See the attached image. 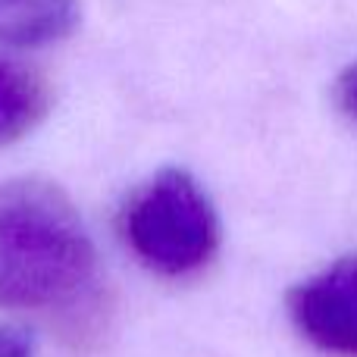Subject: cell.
I'll return each instance as SVG.
<instances>
[{"label":"cell","instance_id":"cell-3","mask_svg":"<svg viewBox=\"0 0 357 357\" xmlns=\"http://www.w3.org/2000/svg\"><path fill=\"white\" fill-rule=\"evenodd\" d=\"M291 326L329 357H357V254L298 282L285 298Z\"/></svg>","mask_w":357,"mask_h":357},{"label":"cell","instance_id":"cell-2","mask_svg":"<svg viewBox=\"0 0 357 357\" xmlns=\"http://www.w3.org/2000/svg\"><path fill=\"white\" fill-rule=\"evenodd\" d=\"M119 235L148 270L169 279L195 276L216 257L220 213L188 169H160L119 210Z\"/></svg>","mask_w":357,"mask_h":357},{"label":"cell","instance_id":"cell-7","mask_svg":"<svg viewBox=\"0 0 357 357\" xmlns=\"http://www.w3.org/2000/svg\"><path fill=\"white\" fill-rule=\"evenodd\" d=\"M335 100H339L342 113L357 123V63L339 75V82H335Z\"/></svg>","mask_w":357,"mask_h":357},{"label":"cell","instance_id":"cell-4","mask_svg":"<svg viewBox=\"0 0 357 357\" xmlns=\"http://www.w3.org/2000/svg\"><path fill=\"white\" fill-rule=\"evenodd\" d=\"M79 22V0H0V41L41 47L63 41Z\"/></svg>","mask_w":357,"mask_h":357},{"label":"cell","instance_id":"cell-1","mask_svg":"<svg viewBox=\"0 0 357 357\" xmlns=\"http://www.w3.org/2000/svg\"><path fill=\"white\" fill-rule=\"evenodd\" d=\"M0 310L47 317L75 348L107 326L94 241L54 182H0Z\"/></svg>","mask_w":357,"mask_h":357},{"label":"cell","instance_id":"cell-6","mask_svg":"<svg viewBox=\"0 0 357 357\" xmlns=\"http://www.w3.org/2000/svg\"><path fill=\"white\" fill-rule=\"evenodd\" d=\"M0 357H35V342L25 329L0 323Z\"/></svg>","mask_w":357,"mask_h":357},{"label":"cell","instance_id":"cell-5","mask_svg":"<svg viewBox=\"0 0 357 357\" xmlns=\"http://www.w3.org/2000/svg\"><path fill=\"white\" fill-rule=\"evenodd\" d=\"M50 107V91L41 75L0 56V144L25 138Z\"/></svg>","mask_w":357,"mask_h":357}]
</instances>
